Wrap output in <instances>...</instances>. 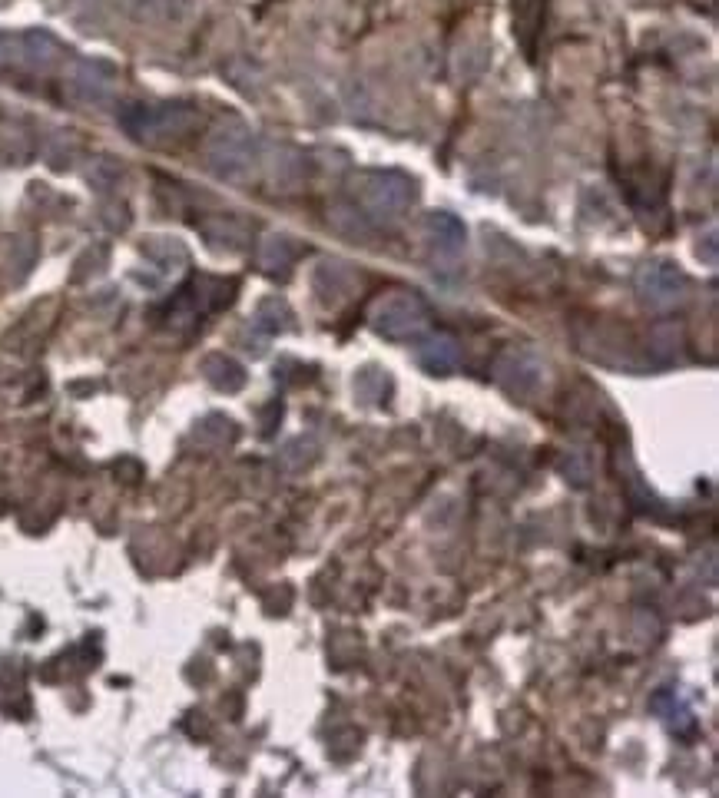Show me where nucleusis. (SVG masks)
Here are the masks:
<instances>
[{"instance_id":"f8f14e48","label":"nucleus","mask_w":719,"mask_h":798,"mask_svg":"<svg viewBox=\"0 0 719 798\" xmlns=\"http://www.w3.org/2000/svg\"><path fill=\"white\" fill-rule=\"evenodd\" d=\"M292 242L285 239V236H269L266 242H262V252H259V262H262V269L266 272H279L285 269V265L292 262Z\"/></svg>"},{"instance_id":"7ed1b4c3","label":"nucleus","mask_w":719,"mask_h":798,"mask_svg":"<svg viewBox=\"0 0 719 798\" xmlns=\"http://www.w3.org/2000/svg\"><path fill=\"white\" fill-rule=\"evenodd\" d=\"M206 153H209V166L219 176H242L256 150H252V136L246 130H219L209 140Z\"/></svg>"},{"instance_id":"9d476101","label":"nucleus","mask_w":719,"mask_h":798,"mask_svg":"<svg viewBox=\"0 0 719 798\" xmlns=\"http://www.w3.org/2000/svg\"><path fill=\"white\" fill-rule=\"evenodd\" d=\"M428 229H431V242L438 246V252L444 255H458L461 246H464V229H461V222L458 219H451V216H444V212H438V216H431L428 219Z\"/></svg>"},{"instance_id":"f257e3e1","label":"nucleus","mask_w":719,"mask_h":798,"mask_svg":"<svg viewBox=\"0 0 719 798\" xmlns=\"http://www.w3.org/2000/svg\"><path fill=\"white\" fill-rule=\"evenodd\" d=\"M123 123L136 140L160 143V140H176L183 136L189 126L196 123V113L189 106L169 103V106H133L130 113H123Z\"/></svg>"},{"instance_id":"6e6552de","label":"nucleus","mask_w":719,"mask_h":798,"mask_svg":"<svg viewBox=\"0 0 719 798\" xmlns=\"http://www.w3.org/2000/svg\"><path fill=\"white\" fill-rule=\"evenodd\" d=\"M63 47L57 44L54 37L44 34V30H30V34L20 37V63L34 70H47L60 60Z\"/></svg>"},{"instance_id":"9b49d317","label":"nucleus","mask_w":719,"mask_h":798,"mask_svg":"<svg viewBox=\"0 0 719 798\" xmlns=\"http://www.w3.org/2000/svg\"><path fill=\"white\" fill-rule=\"evenodd\" d=\"M206 378L213 381V385L219 391H236L246 385V371H242L236 361L226 358V355H213V358H206Z\"/></svg>"},{"instance_id":"1a4fd4ad","label":"nucleus","mask_w":719,"mask_h":798,"mask_svg":"<svg viewBox=\"0 0 719 798\" xmlns=\"http://www.w3.org/2000/svg\"><path fill=\"white\" fill-rule=\"evenodd\" d=\"M458 345L451 342V338H435V342L421 345L418 351V361L425 365L428 371H435V375H448V371L458 368Z\"/></svg>"},{"instance_id":"423d86ee","label":"nucleus","mask_w":719,"mask_h":798,"mask_svg":"<svg viewBox=\"0 0 719 798\" xmlns=\"http://www.w3.org/2000/svg\"><path fill=\"white\" fill-rule=\"evenodd\" d=\"M498 381L514 395H531L541 381V365L531 355H507L498 365Z\"/></svg>"},{"instance_id":"39448f33","label":"nucleus","mask_w":719,"mask_h":798,"mask_svg":"<svg viewBox=\"0 0 719 798\" xmlns=\"http://www.w3.org/2000/svg\"><path fill=\"white\" fill-rule=\"evenodd\" d=\"M640 295H643V302H650V305H673L676 299H680V275H676L673 269H663V265H650V269H643L640 272Z\"/></svg>"},{"instance_id":"ddd939ff","label":"nucleus","mask_w":719,"mask_h":798,"mask_svg":"<svg viewBox=\"0 0 719 798\" xmlns=\"http://www.w3.org/2000/svg\"><path fill=\"white\" fill-rule=\"evenodd\" d=\"M10 63H20V37L0 34V67H10Z\"/></svg>"},{"instance_id":"20e7f679","label":"nucleus","mask_w":719,"mask_h":798,"mask_svg":"<svg viewBox=\"0 0 719 798\" xmlns=\"http://www.w3.org/2000/svg\"><path fill=\"white\" fill-rule=\"evenodd\" d=\"M70 90L83 103H107L113 93V70L97 60H80L70 70Z\"/></svg>"},{"instance_id":"0eeeda50","label":"nucleus","mask_w":719,"mask_h":798,"mask_svg":"<svg viewBox=\"0 0 719 798\" xmlns=\"http://www.w3.org/2000/svg\"><path fill=\"white\" fill-rule=\"evenodd\" d=\"M408 196H411V189L405 179H398V176H375L372 186L365 189V202L375 212H395L405 206Z\"/></svg>"},{"instance_id":"f03ea898","label":"nucleus","mask_w":719,"mask_h":798,"mask_svg":"<svg viewBox=\"0 0 719 798\" xmlns=\"http://www.w3.org/2000/svg\"><path fill=\"white\" fill-rule=\"evenodd\" d=\"M425 325H428V308L411 292L388 295L375 312V328L388 338H415L425 332Z\"/></svg>"},{"instance_id":"4468645a","label":"nucleus","mask_w":719,"mask_h":798,"mask_svg":"<svg viewBox=\"0 0 719 798\" xmlns=\"http://www.w3.org/2000/svg\"><path fill=\"white\" fill-rule=\"evenodd\" d=\"M564 471H567V474H574V481H577V484H587V474H590V471H587V464H584V461H577V454H570V457H567Z\"/></svg>"}]
</instances>
